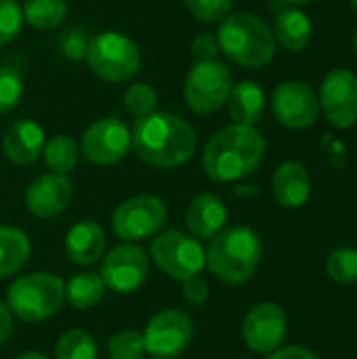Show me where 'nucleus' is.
<instances>
[{
  "label": "nucleus",
  "instance_id": "nucleus-14",
  "mask_svg": "<svg viewBox=\"0 0 357 359\" xmlns=\"http://www.w3.org/2000/svg\"><path fill=\"white\" fill-rule=\"evenodd\" d=\"M320 105L337 128H349L357 122V76L349 69L330 72L320 88Z\"/></svg>",
  "mask_w": 357,
  "mask_h": 359
},
{
  "label": "nucleus",
  "instance_id": "nucleus-4",
  "mask_svg": "<svg viewBox=\"0 0 357 359\" xmlns=\"http://www.w3.org/2000/svg\"><path fill=\"white\" fill-rule=\"evenodd\" d=\"M217 40L221 50L244 67H263L276 53L274 32L252 13H229L219 25Z\"/></svg>",
  "mask_w": 357,
  "mask_h": 359
},
{
  "label": "nucleus",
  "instance_id": "nucleus-12",
  "mask_svg": "<svg viewBox=\"0 0 357 359\" xmlns=\"http://www.w3.org/2000/svg\"><path fill=\"white\" fill-rule=\"evenodd\" d=\"M149 273V257L147 252L137 244H118L112 248L101 263V280L105 288L128 294L143 286L145 278Z\"/></svg>",
  "mask_w": 357,
  "mask_h": 359
},
{
  "label": "nucleus",
  "instance_id": "nucleus-16",
  "mask_svg": "<svg viewBox=\"0 0 357 359\" xmlns=\"http://www.w3.org/2000/svg\"><path fill=\"white\" fill-rule=\"evenodd\" d=\"M74 198V185L67 175L44 172L25 189V206L38 219L59 217Z\"/></svg>",
  "mask_w": 357,
  "mask_h": 359
},
{
  "label": "nucleus",
  "instance_id": "nucleus-5",
  "mask_svg": "<svg viewBox=\"0 0 357 359\" xmlns=\"http://www.w3.org/2000/svg\"><path fill=\"white\" fill-rule=\"evenodd\" d=\"M65 301V282L55 273H29L17 278L6 290V305L23 322L53 318Z\"/></svg>",
  "mask_w": 357,
  "mask_h": 359
},
{
  "label": "nucleus",
  "instance_id": "nucleus-26",
  "mask_svg": "<svg viewBox=\"0 0 357 359\" xmlns=\"http://www.w3.org/2000/svg\"><path fill=\"white\" fill-rule=\"evenodd\" d=\"M23 21L36 29H53L57 27L67 15L65 0H25L23 6Z\"/></svg>",
  "mask_w": 357,
  "mask_h": 359
},
{
  "label": "nucleus",
  "instance_id": "nucleus-22",
  "mask_svg": "<svg viewBox=\"0 0 357 359\" xmlns=\"http://www.w3.org/2000/svg\"><path fill=\"white\" fill-rule=\"evenodd\" d=\"M314 34V25L309 17L299 8H284L276 15L274 38L290 53L303 50Z\"/></svg>",
  "mask_w": 357,
  "mask_h": 359
},
{
  "label": "nucleus",
  "instance_id": "nucleus-27",
  "mask_svg": "<svg viewBox=\"0 0 357 359\" xmlns=\"http://www.w3.org/2000/svg\"><path fill=\"white\" fill-rule=\"evenodd\" d=\"M97 343L86 330H67L55 347L57 359H97Z\"/></svg>",
  "mask_w": 357,
  "mask_h": 359
},
{
  "label": "nucleus",
  "instance_id": "nucleus-38",
  "mask_svg": "<svg viewBox=\"0 0 357 359\" xmlns=\"http://www.w3.org/2000/svg\"><path fill=\"white\" fill-rule=\"evenodd\" d=\"M13 311L8 309L6 301H0V345L6 343L13 334Z\"/></svg>",
  "mask_w": 357,
  "mask_h": 359
},
{
  "label": "nucleus",
  "instance_id": "nucleus-29",
  "mask_svg": "<svg viewBox=\"0 0 357 359\" xmlns=\"http://www.w3.org/2000/svg\"><path fill=\"white\" fill-rule=\"evenodd\" d=\"M124 107H126V111L135 120L156 111V107H158V93H156V88L149 86L147 82L130 84L126 88V93H124Z\"/></svg>",
  "mask_w": 357,
  "mask_h": 359
},
{
  "label": "nucleus",
  "instance_id": "nucleus-42",
  "mask_svg": "<svg viewBox=\"0 0 357 359\" xmlns=\"http://www.w3.org/2000/svg\"><path fill=\"white\" fill-rule=\"evenodd\" d=\"M351 4H353V8L357 11V0H351Z\"/></svg>",
  "mask_w": 357,
  "mask_h": 359
},
{
  "label": "nucleus",
  "instance_id": "nucleus-18",
  "mask_svg": "<svg viewBox=\"0 0 357 359\" xmlns=\"http://www.w3.org/2000/svg\"><path fill=\"white\" fill-rule=\"evenodd\" d=\"M185 223L194 238L198 240H213L227 223V208L215 194H198L187 210H185Z\"/></svg>",
  "mask_w": 357,
  "mask_h": 359
},
{
  "label": "nucleus",
  "instance_id": "nucleus-25",
  "mask_svg": "<svg viewBox=\"0 0 357 359\" xmlns=\"http://www.w3.org/2000/svg\"><path fill=\"white\" fill-rule=\"evenodd\" d=\"M105 292V284L97 273H78L65 284V301L74 309H90L95 307Z\"/></svg>",
  "mask_w": 357,
  "mask_h": 359
},
{
  "label": "nucleus",
  "instance_id": "nucleus-41",
  "mask_svg": "<svg viewBox=\"0 0 357 359\" xmlns=\"http://www.w3.org/2000/svg\"><path fill=\"white\" fill-rule=\"evenodd\" d=\"M353 46H356V53H357V32H356V38H353Z\"/></svg>",
  "mask_w": 357,
  "mask_h": 359
},
{
  "label": "nucleus",
  "instance_id": "nucleus-35",
  "mask_svg": "<svg viewBox=\"0 0 357 359\" xmlns=\"http://www.w3.org/2000/svg\"><path fill=\"white\" fill-rule=\"evenodd\" d=\"M181 284H183V299L189 305L200 307V305H204L208 301V284H206V280L200 273L183 280Z\"/></svg>",
  "mask_w": 357,
  "mask_h": 359
},
{
  "label": "nucleus",
  "instance_id": "nucleus-1",
  "mask_svg": "<svg viewBox=\"0 0 357 359\" xmlns=\"http://www.w3.org/2000/svg\"><path fill=\"white\" fill-rule=\"evenodd\" d=\"M130 141L137 156L156 168H179L198 147L191 124L170 111H151L137 118L130 128Z\"/></svg>",
  "mask_w": 357,
  "mask_h": 359
},
{
  "label": "nucleus",
  "instance_id": "nucleus-15",
  "mask_svg": "<svg viewBox=\"0 0 357 359\" xmlns=\"http://www.w3.org/2000/svg\"><path fill=\"white\" fill-rule=\"evenodd\" d=\"M244 343L257 353H274L286 337V313L276 303L252 307L242 324Z\"/></svg>",
  "mask_w": 357,
  "mask_h": 359
},
{
  "label": "nucleus",
  "instance_id": "nucleus-30",
  "mask_svg": "<svg viewBox=\"0 0 357 359\" xmlns=\"http://www.w3.org/2000/svg\"><path fill=\"white\" fill-rule=\"evenodd\" d=\"M107 353L112 359H141V355L145 353L143 334L135 330L116 332L107 343Z\"/></svg>",
  "mask_w": 357,
  "mask_h": 359
},
{
  "label": "nucleus",
  "instance_id": "nucleus-8",
  "mask_svg": "<svg viewBox=\"0 0 357 359\" xmlns=\"http://www.w3.org/2000/svg\"><path fill=\"white\" fill-rule=\"evenodd\" d=\"M231 86V72L221 61H196L185 76L183 97L191 111L215 114L227 103Z\"/></svg>",
  "mask_w": 357,
  "mask_h": 359
},
{
  "label": "nucleus",
  "instance_id": "nucleus-40",
  "mask_svg": "<svg viewBox=\"0 0 357 359\" xmlns=\"http://www.w3.org/2000/svg\"><path fill=\"white\" fill-rule=\"evenodd\" d=\"M284 2H288V4H307L311 0H284Z\"/></svg>",
  "mask_w": 357,
  "mask_h": 359
},
{
  "label": "nucleus",
  "instance_id": "nucleus-23",
  "mask_svg": "<svg viewBox=\"0 0 357 359\" xmlns=\"http://www.w3.org/2000/svg\"><path fill=\"white\" fill-rule=\"evenodd\" d=\"M32 244L29 238L11 225L0 227V278L17 273L29 259Z\"/></svg>",
  "mask_w": 357,
  "mask_h": 359
},
{
  "label": "nucleus",
  "instance_id": "nucleus-39",
  "mask_svg": "<svg viewBox=\"0 0 357 359\" xmlns=\"http://www.w3.org/2000/svg\"><path fill=\"white\" fill-rule=\"evenodd\" d=\"M17 359H48L46 355H42V353H36V351H25V353H21Z\"/></svg>",
  "mask_w": 357,
  "mask_h": 359
},
{
  "label": "nucleus",
  "instance_id": "nucleus-32",
  "mask_svg": "<svg viewBox=\"0 0 357 359\" xmlns=\"http://www.w3.org/2000/svg\"><path fill=\"white\" fill-rule=\"evenodd\" d=\"M185 8L204 23H221L229 13L234 0H183Z\"/></svg>",
  "mask_w": 357,
  "mask_h": 359
},
{
  "label": "nucleus",
  "instance_id": "nucleus-36",
  "mask_svg": "<svg viewBox=\"0 0 357 359\" xmlns=\"http://www.w3.org/2000/svg\"><path fill=\"white\" fill-rule=\"evenodd\" d=\"M67 36L63 38V53L67 55V57H72V59H80V57H84V53H86V46H88V42L80 36V34H69V32H65Z\"/></svg>",
  "mask_w": 357,
  "mask_h": 359
},
{
  "label": "nucleus",
  "instance_id": "nucleus-33",
  "mask_svg": "<svg viewBox=\"0 0 357 359\" xmlns=\"http://www.w3.org/2000/svg\"><path fill=\"white\" fill-rule=\"evenodd\" d=\"M23 27V11L17 0H0V46L19 36Z\"/></svg>",
  "mask_w": 357,
  "mask_h": 359
},
{
  "label": "nucleus",
  "instance_id": "nucleus-19",
  "mask_svg": "<svg viewBox=\"0 0 357 359\" xmlns=\"http://www.w3.org/2000/svg\"><path fill=\"white\" fill-rule=\"evenodd\" d=\"M271 187H274L276 200L286 208H299L311 196L309 172L301 162H295V160H288L276 168Z\"/></svg>",
  "mask_w": 357,
  "mask_h": 359
},
{
  "label": "nucleus",
  "instance_id": "nucleus-28",
  "mask_svg": "<svg viewBox=\"0 0 357 359\" xmlns=\"http://www.w3.org/2000/svg\"><path fill=\"white\" fill-rule=\"evenodd\" d=\"M326 273L330 280L339 284H356L357 282V250L343 246L337 248L326 261Z\"/></svg>",
  "mask_w": 357,
  "mask_h": 359
},
{
  "label": "nucleus",
  "instance_id": "nucleus-20",
  "mask_svg": "<svg viewBox=\"0 0 357 359\" xmlns=\"http://www.w3.org/2000/svg\"><path fill=\"white\" fill-rule=\"evenodd\" d=\"M105 252V231L95 221L76 223L65 236V255L76 265H93Z\"/></svg>",
  "mask_w": 357,
  "mask_h": 359
},
{
  "label": "nucleus",
  "instance_id": "nucleus-13",
  "mask_svg": "<svg viewBox=\"0 0 357 359\" xmlns=\"http://www.w3.org/2000/svg\"><path fill=\"white\" fill-rule=\"evenodd\" d=\"M276 120L292 130L309 128L318 120L320 101L314 95V90L299 80H286L282 82L271 97Z\"/></svg>",
  "mask_w": 357,
  "mask_h": 359
},
{
  "label": "nucleus",
  "instance_id": "nucleus-3",
  "mask_svg": "<svg viewBox=\"0 0 357 359\" xmlns=\"http://www.w3.org/2000/svg\"><path fill=\"white\" fill-rule=\"evenodd\" d=\"M263 244L255 229L236 225L221 229L206 248V265L225 284H244L259 269Z\"/></svg>",
  "mask_w": 357,
  "mask_h": 359
},
{
  "label": "nucleus",
  "instance_id": "nucleus-34",
  "mask_svg": "<svg viewBox=\"0 0 357 359\" xmlns=\"http://www.w3.org/2000/svg\"><path fill=\"white\" fill-rule=\"evenodd\" d=\"M219 53H221V46H219L217 34H200L191 42V55L196 57V61H213L217 59Z\"/></svg>",
  "mask_w": 357,
  "mask_h": 359
},
{
  "label": "nucleus",
  "instance_id": "nucleus-10",
  "mask_svg": "<svg viewBox=\"0 0 357 359\" xmlns=\"http://www.w3.org/2000/svg\"><path fill=\"white\" fill-rule=\"evenodd\" d=\"M194 339V322L183 309H162L145 326V353L158 359L181 355Z\"/></svg>",
  "mask_w": 357,
  "mask_h": 359
},
{
  "label": "nucleus",
  "instance_id": "nucleus-21",
  "mask_svg": "<svg viewBox=\"0 0 357 359\" xmlns=\"http://www.w3.org/2000/svg\"><path fill=\"white\" fill-rule=\"evenodd\" d=\"M227 109L234 124L255 126L265 114V93L259 84L244 80L234 84L227 97Z\"/></svg>",
  "mask_w": 357,
  "mask_h": 359
},
{
  "label": "nucleus",
  "instance_id": "nucleus-6",
  "mask_svg": "<svg viewBox=\"0 0 357 359\" xmlns=\"http://www.w3.org/2000/svg\"><path fill=\"white\" fill-rule=\"evenodd\" d=\"M86 65L88 69L112 84L126 82L137 76L141 67V50L139 46L120 32H101L88 40L86 46Z\"/></svg>",
  "mask_w": 357,
  "mask_h": 359
},
{
  "label": "nucleus",
  "instance_id": "nucleus-31",
  "mask_svg": "<svg viewBox=\"0 0 357 359\" xmlns=\"http://www.w3.org/2000/svg\"><path fill=\"white\" fill-rule=\"evenodd\" d=\"M23 95V78L17 69L0 65V116L8 114Z\"/></svg>",
  "mask_w": 357,
  "mask_h": 359
},
{
  "label": "nucleus",
  "instance_id": "nucleus-7",
  "mask_svg": "<svg viewBox=\"0 0 357 359\" xmlns=\"http://www.w3.org/2000/svg\"><path fill=\"white\" fill-rule=\"evenodd\" d=\"M149 252L154 263L166 276L179 282L198 276L206 265V252L200 240L179 229H166L158 233L151 242Z\"/></svg>",
  "mask_w": 357,
  "mask_h": 359
},
{
  "label": "nucleus",
  "instance_id": "nucleus-2",
  "mask_svg": "<svg viewBox=\"0 0 357 359\" xmlns=\"http://www.w3.org/2000/svg\"><path fill=\"white\" fill-rule=\"evenodd\" d=\"M263 156L265 139L255 126L229 124L208 139L202 154V168L217 183H234L252 175Z\"/></svg>",
  "mask_w": 357,
  "mask_h": 359
},
{
  "label": "nucleus",
  "instance_id": "nucleus-43",
  "mask_svg": "<svg viewBox=\"0 0 357 359\" xmlns=\"http://www.w3.org/2000/svg\"><path fill=\"white\" fill-rule=\"evenodd\" d=\"M242 359H250V358H242Z\"/></svg>",
  "mask_w": 357,
  "mask_h": 359
},
{
  "label": "nucleus",
  "instance_id": "nucleus-37",
  "mask_svg": "<svg viewBox=\"0 0 357 359\" xmlns=\"http://www.w3.org/2000/svg\"><path fill=\"white\" fill-rule=\"evenodd\" d=\"M269 359H320L314 351L305 349V347H299V345H292V347H282V349H276Z\"/></svg>",
  "mask_w": 357,
  "mask_h": 359
},
{
  "label": "nucleus",
  "instance_id": "nucleus-9",
  "mask_svg": "<svg viewBox=\"0 0 357 359\" xmlns=\"http://www.w3.org/2000/svg\"><path fill=\"white\" fill-rule=\"evenodd\" d=\"M166 223V204L156 196H133L112 215L114 233L124 242H139L158 233Z\"/></svg>",
  "mask_w": 357,
  "mask_h": 359
},
{
  "label": "nucleus",
  "instance_id": "nucleus-17",
  "mask_svg": "<svg viewBox=\"0 0 357 359\" xmlns=\"http://www.w3.org/2000/svg\"><path fill=\"white\" fill-rule=\"evenodd\" d=\"M46 143L44 128L34 120L13 122L2 137V151L13 164H32L42 156Z\"/></svg>",
  "mask_w": 357,
  "mask_h": 359
},
{
  "label": "nucleus",
  "instance_id": "nucleus-24",
  "mask_svg": "<svg viewBox=\"0 0 357 359\" xmlns=\"http://www.w3.org/2000/svg\"><path fill=\"white\" fill-rule=\"evenodd\" d=\"M44 156V164L48 168V172H57V175H69L80 158V147L78 143L67 137V135H55L53 139H48L44 143L42 149Z\"/></svg>",
  "mask_w": 357,
  "mask_h": 359
},
{
  "label": "nucleus",
  "instance_id": "nucleus-11",
  "mask_svg": "<svg viewBox=\"0 0 357 359\" xmlns=\"http://www.w3.org/2000/svg\"><path fill=\"white\" fill-rule=\"evenodd\" d=\"M130 147V128L118 116H107L93 122L82 133L80 143V151L84 154V158L97 166L118 164L128 156Z\"/></svg>",
  "mask_w": 357,
  "mask_h": 359
}]
</instances>
